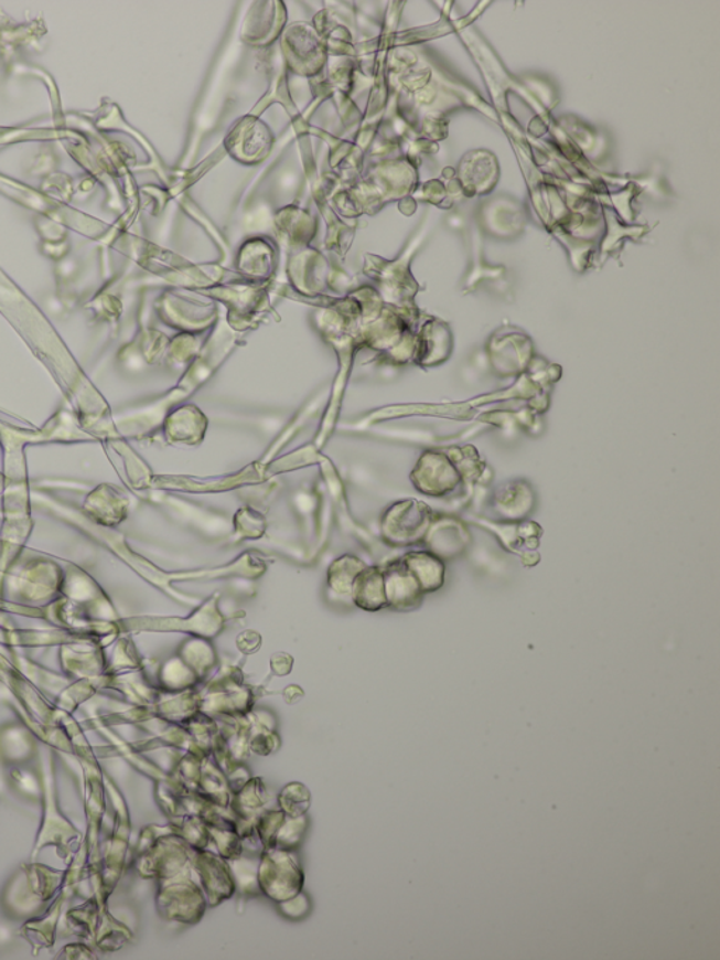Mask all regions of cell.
Wrapping results in <instances>:
<instances>
[{"label":"cell","mask_w":720,"mask_h":960,"mask_svg":"<svg viewBox=\"0 0 720 960\" xmlns=\"http://www.w3.org/2000/svg\"><path fill=\"white\" fill-rule=\"evenodd\" d=\"M484 469L476 449L452 448L447 452L428 451L423 454L411 479L416 488L428 497H445L459 484L477 480Z\"/></svg>","instance_id":"1"},{"label":"cell","mask_w":720,"mask_h":960,"mask_svg":"<svg viewBox=\"0 0 720 960\" xmlns=\"http://www.w3.org/2000/svg\"><path fill=\"white\" fill-rule=\"evenodd\" d=\"M432 523L433 513L427 504L406 500L387 512L383 520V533L391 544L410 545L428 537Z\"/></svg>","instance_id":"2"},{"label":"cell","mask_w":720,"mask_h":960,"mask_svg":"<svg viewBox=\"0 0 720 960\" xmlns=\"http://www.w3.org/2000/svg\"><path fill=\"white\" fill-rule=\"evenodd\" d=\"M383 574H385L387 607L397 610L412 609L420 605L423 596L427 595L420 579L402 558L391 562Z\"/></svg>","instance_id":"3"},{"label":"cell","mask_w":720,"mask_h":960,"mask_svg":"<svg viewBox=\"0 0 720 960\" xmlns=\"http://www.w3.org/2000/svg\"><path fill=\"white\" fill-rule=\"evenodd\" d=\"M352 596L361 609L376 611L387 607L385 574L376 566L364 568L352 584Z\"/></svg>","instance_id":"4"},{"label":"cell","mask_w":720,"mask_h":960,"mask_svg":"<svg viewBox=\"0 0 720 960\" xmlns=\"http://www.w3.org/2000/svg\"><path fill=\"white\" fill-rule=\"evenodd\" d=\"M406 564L420 579L427 594L441 589L445 580V565L439 556L427 551L410 553L402 556Z\"/></svg>","instance_id":"5"},{"label":"cell","mask_w":720,"mask_h":960,"mask_svg":"<svg viewBox=\"0 0 720 960\" xmlns=\"http://www.w3.org/2000/svg\"><path fill=\"white\" fill-rule=\"evenodd\" d=\"M366 568L362 561L354 556H344L331 565L329 572L330 586L338 594H350L352 584L362 569Z\"/></svg>","instance_id":"6"}]
</instances>
